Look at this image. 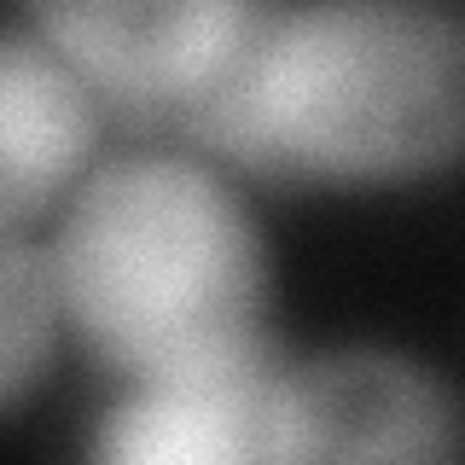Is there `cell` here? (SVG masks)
I'll return each mask as SVG.
<instances>
[{"label": "cell", "mask_w": 465, "mask_h": 465, "mask_svg": "<svg viewBox=\"0 0 465 465\" xmlns=\"http://www.w3.org/2000/svg\"><path fill=\"white\" fill-rule=\"evenodd\" d=\"M262 0H24V18L94 82L111 123L169 134L232 64Z\"/></svg>", "instance_id": "3957f363"}, {"label": "cell", "mask_w": 465, "mask_h": 465, "mask_svg": "<svg viewBox=\"0 0 465 465\" xmlns=\"http://www.w3.org/2000/svg\"><path fill=\"white\" fill-rule=\"evenodd\" d=\"M64 320L128 384L268 331V244L215 163L134 152L70 193L53 239Z\"/></svg>", "instance_id": "7a4b0ae2"}, {"label": "cell", "mask_w": 465, "mask_h": 465, "mask_svg": "<svg viewBox=\"0 0 465 465\" xmlns=\"http://www.w3.org/2000/svg\"><path fill=\"white\" fill-rule=\"evenodd\" d=\"M285 349L273 331L227 355L145 378L105 413L94 454L116 465H232L280 454Z\"/></svg>", "instance_id": "5b68a950"}, {"label": "cell", "mask_w": 465, "mask_h": 465, "mask_svg": "<svg viewBox=\"0 0 465 465\" xmlns=\"http://www.w3.org/2000/svg\"><path fill=\"white\" fill-rule=\"evenodd\" d=\"M465 407L396 349H331L291 361L273 460H460Z\"/></svg>", "instance_id": "277c9868"}, {"label": "cell", "mask_w": 465, "mask_h": 465, "mask_svg": "<svg viewBox=\"0 0 465 465\" xmlns=\"http://www.w3.org/2000/svg\"><path fill=\"white\" fill-rule=\"evenodd\" d=\"M0 280H6V355H0V401L18 413L29 390L47 378L53 338L64 320V297H58V268L53 251L29 244L24 232H6L0 251Z\"/></svg>", "instance_id": "52a82bcc"}, {"label": "cell", "mask_w": 465, "mask_h": 465, "mask_svg": "<svg viewBox=\"0 0 465 465\" xmlns=\"http://www.w3.org/2000/svg\"><path fill=\"white\" fill-rule=\"evenodd\" d=\"M169 134L262 186H396L465 163V18L448 0H262Z\"/></svg>", "instance_id": "6da1fadb"}, {"label": "cell", "mask_w": 465, "mask_h": 465, "mask_svg": "<svg viewBox=\"0 0 465 465\" xmlns=\"http://www.w3.org/2000/svg\"><path fill=\"white\" fill-rule=\"evenodd\" d=\"M99 105L94 82L41 35L35 24H12L0 41V215L6 232H24L47 215L99 145Z\"/></svg>", "instance_id": "8992f818"}]
</instances>
